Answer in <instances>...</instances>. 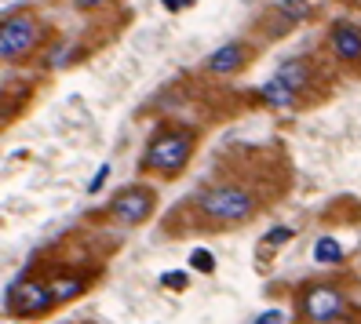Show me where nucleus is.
<instances>
[{
    "label": "nucleus",
    "mask_w": 361,
    "mask_h": 324,
    "mask_svg": "<svg viewBox=\"0 0 361 324\" xmlns=\"http://www.w3.org/2000/svg\"><path fill=\"white\" fill-rule=\"evenodd\" d=\"M267 208L256 189L241 182H212L201 186L194 197H186L168 219H186V230L194 233H216V230H238L252 223Z\"/></svg>",
    "instance_id": "obj_1"
},
{
    "label": "nucleus",
    "mask_w": 361,
    "mask_h": 324,
    "mask_svg": "<svg viewBox=\"0 0 361 324\" xmlns=\"http://www.w3.org/2000/svg\"><path fill=\"white\" fill-rule=\"evenodd\" d=\"M197 142H201V132L194 124H161L150 135V142H146L139 168L146 175H157V179H176L194 161Z\"/></svg>",
    "instance_id": "obj_2"
},
{
    "label": "nucleus",
    "mask_w": 361,
    "mask_h": 324,
    "mask_svg": "<svg viewBox=\"0 0 361 324\" xmlns=\"http://www.w3.org/2000/svg\"><path fill=\"white\" fill-rule=\"evenodd\" d=\"M274 80H281L285 88H292L295 95H300V102H322L329 95V80H325V70L322 62L310 58V55H295V58H285L278 73H274Z\"/></svg>",
    "instance_id": "obj_3"
},
{
    "label": "nucleus",
    "mask_w": 361,
    "mask_h": 324,
    "mask_svg": "<svg viewBox=\"0 0 361 324\" xmlns=\"http://www.w3.org/2000/svg\"><path fill=\"white\" fill-rule=\"evenodd\" d=\"M44 44V26L37 23L30 11L8 15L4 26H0V55L4 62H26L30 55H37V48Z\"/></svg>",
    "instance_id": "obj_4"
},
{
    "label": "nucleus",
    "mask_w": 361,
    "mask_h": 324,
    "mask_svg": "<svg viewBox=\"0 0 361 324\" xmlns=\"http://www.w3.org/2000/svg\"><path fill=\"white\" fill-rule=\"evenodd\" d=\"M300 317L307 324H336V320H347L354 317L347 295L332 288V285H310L300 292Z\"/></svg>",
    "instance_id": "obj_5"
},
{
    "label": "nucleus",
    "mask_w": 361,
    "mask_h": 324,
    "mask_svg": "<svg viewBox=\"0 0 361 324\" xmlns=\"http://www.w3.org/2000/svg\"><path fill=\"white\" fill-rule=\"evenodd\" d=\"M154 208H157V193L150 186L135 182V186H124L121 193H114V201L106 204V219H114L121 226H142L154 215Z\"/></svg>",
    "instance_id": "obj_6"
},
{
    "label": "nucleus",
    "mask_w": 361,
    "mask_h": 324,
    "mask_svg": "<svg viewBox=\"0 0 361 324\" xmlns=\"http://www.w3.org/2000/svg\"><path fill=\"white\" fill-rule=\"evenodd\" d=\"M59 302H55V292L48 285V277H33L26 273L18 285L8 292V310L15 317H40V313H48L55 310Z\"/></svg>",
    "instance_id": "obj_7"
},
{
    "label": "nucleus",
    "mask_w": 361,
    "mask_h": 324,
    "mask_svg": "<svg viewBox=\"0 0 361 324\" xmlns=\"http://www.w3.org/2000/svg\"><path fill=\"white\" fill-rule=\"evenodd\" d=\"M252 62H256V48L248 44V40H230V44H223L219 51H212L204 58V73L208 77H233V73H241L248 70Z\"/></svg>",
    "instance_id": "obj_8"
},
{
    "label": "nucleus",
    "mask_w": 361,
    "mask_h": 324,
    "mask_svg": "<svg viewBox=\"0 0 361 324\" xmlns=\"http://www.w3.org/2000/svg\"><path fill=\"white\" fill-rule=\"evenodd\" d=\"M329 51L336 55V62H343V66H361V26L347 23V18L332 23L329 26Z\"/></svg>",
    "instance_id": "obj_9"
},
{
    "label": "nucleus",
    "mask_w": 361,
    "mask_h": 324,
    "mask_svg": "<svg viewBox=\"0 0 361 324\" xmlns=\"http://www.w3.org/2000/svg\"><path fill=\"white\" fill-rule=\"evenodd\" d=\"M259 99H263L267 106H278V110H295V106H303L300 95H295L292 88H285L281 80H267L263 88H259Z\"/></svg>",
    "instance_id": "obj_10"
},
{
    "label": "nucleus",
    "mask_w": 361,
    "mask_h": 324,
    "mask_svg": "<svg viewBox=\"0 0 361 324\" xmlns=\"http://www.w3.org/2000/svg\"><path fill=\"white\" fill-rule=\"evenodd\" d=\"M314 258H317V263H339V258H343V248H339L336 241H332V237H322V241H317V248H314Z\"/></svg>",
    "instance_id": "obj_11"
},
{
    "label": "nucleus",
    "mask_w": 361,
    "mask_h": 324,
    "mask_svg": "<svg viewBox=\"0 0 361 324\" xmlns=\"http://www.w3.org/2000/svg\"><path fill=\"white\" fill-rule=\"evenodd\" d=\"M292 23H303V18H310V0H281L278 4Z\"/></svg>",
    "instance_id": "obj_12"
},
{
    "label": "nucleus",
    "mask_w": 361,
    "mask_h": 324,
    "mask_svg": "<svg viewBox=\"0 0 361 324\" xmlns=\"http://www.w3.org/2000/svg\"><path fill=\"white\" fill-rule=\"evenodd\" d=\"M190 266H194L197 273H212L216 270V258H212L204 248H197V251H190Z\"/></svg>",
    "instance_id": "obj_13"
},
{
    "label": "nucleus",
    "mask_w": 361,
    "mask_h": 324,
    "mask_svg": "<svg viewBox=\"0 0 361 324\" xmlns=\"http://www.w3.org/2000/svg\"><path fill=\"white\" fill-rule=\"evenodd\" d=\"M288 237H292V230H288V226H281V230L267 233V237H263V251H274V248H281V244L288 241Z\"/></svg>",
    "instance_id": "obj_14"
},
{
    "label": "nucleus",
    "mask_w": 361,
    "mask_h": 324,
    "mask_svg": "<svg viewBox=\"0 0 361 324\" xmlns=\"http://www.w3.org/2000/svg\"><path fill=\"white\" fill-rule=\"evenodd\" d=\"M186 280H190V277H186V273H179V270L161 273V285H164V288H172V292H183V288H186Z\"/></svg>",
    "instance_id": "obj_15"
},
{
    "label": "nucleus",
    "mask_w": 361,
    "mask_h": 324,
    "mask_svg": "<svg viewBox=\"0 0 361 324\" xmlns=\"http://www.w3.org/2000/svg\"><path fill=\"white\" fill-rule=\"evenodd\" d=\"M106 4H114V0H73V8H80V11H95V8H106Z\"/></svg>",
    "instance_id": "obj_16"
},
{
    "label": "nucleus",
    "mask_w": 361,
    "mask_h": 324,
    "mask_svg": "<svg viewBox=\"0 0 361 324\" xmlns=\"http://www.w3.org/2000/svg\"><path fill=\"white\" fill-rule=\"evenodd\" d=\"M106 175H110V164H102V168L95 171V179H92V186H88V189H92V193H95V189H102V182H106Z\"/></svg>",
    "instance_id": "obj_17"
},
{
    "label": "nucleus",
    "mask_w": 361,
    "mask_h": 324,
    "mask_svg": "<svg viewBox=\"0 0 361 324\" xmlns=\"http://www.w3.org/2000/svg\"><path fill=\"white\" fill-rule=\"evenodd\" d=\"M281 320H285V317H281V310H270V313H263L256 324H281Z\"/></svg>",
    "instance_id": "obj_18"
},
{
    "label": "nucleus",
    "mask_w": 361,
    "mask_h": 324,
    "mask_svg": "<svg viewBox=\"0 0 361 324\" xmlns=\"http://www.w3.org/2000/svg\"><path fill=\"white\" fill-rule=\"evenodd\" d=\"M339 4H347V8H361V0H339Z\"/></svg>",
    "instance_id": "obj_19"
},
{
    "label": "nucleus",
    "mask_w": 361,
    "mask_h": 324,
    "mask_svg": "<svg viewBox=\"0 0 361 324\" xmlns=\"http://www.w3.org/2000/svg\"><path fill=\"white\" fill-rule=\"evenodd\" d=\"M186 4H194V0H186Z\"/></svg>",
    "instance_id": "obj_20"
}]
</instances>
